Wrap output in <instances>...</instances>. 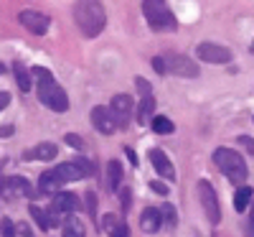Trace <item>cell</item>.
Returning a JSON list of instances; mask_svg holds the SVG:
<instances>
[{"mask_svg": "<svg viewBox=\"0 0 254 237\" xmlns=\"http://www.w3.org/2000/svg\"><path fill=\"white\" fill-rule=\"evenodd\" d=\"M153 69L165 77V61H163V56H155V59H153Z\"/></svg>", "mask_w": 254, "mask_h": 237, "instance_id": "obj_37", "label": "cell"}, {"mask_svg": "<svg viewBox=\"0 0 254 237\" xmlns=\"http://www.w3.org/2000/svg\"><path fill=\"white\" fill-rule=\"evenodd\" d=\"M61 186H64V184H61V179L56 176L54 168L44 171V174L38 176V194H51V197H54L56 191H61Z\"/></svg>", "mask_w": 254, "mask_h": 237, "instance_id": "obj_18", "label": "cell"}, {"mask_svg": "<svg viewBox=\"0 0 254 237\" xmlns=\"http://www.w3.org/2000/svg\"><path fill=\"white\" fill-rule=\"evenodd\" d=\"M64 140H66L71 148H76V150H81V148H84V140H81L76 133H66V135H64Z\"/></svg>", "mask_w": 254, "mask_h": 237, "instance_id": "obj_34", "label": "cell"}, {"mask_svg": "<svg viewBox=\"0 0 254 237\" xmlns=\"http://www.w3.org/2000/svg\"><path fill=\"white\" fill-rule=\"evenodd\" d=\"M13 74H15V84L20 92H28L33 87V74H31V69H26V64L20 59L13 61Z\"/></svg>", "mask_w": 254, "mask_h": 237, "instance_id": "obj_20", "label": "cell"}, {"mask_svg": "<svg viewBox=\"0 0 254 237\" xmlns=\"http://www.w3.org/2000/svg\"><path fill=\"white\" fill-rule=\"evenodd\" d=\"M142 15L147 20V26H150L153 31H158V33L178 28V20H176L173 10L168 8L165 0H142Z\"/></svg>", "mask_w": 254, "mask_h": 237, "instance_id": "obj_3", "label": "cell"}, {"mask_svg": "<svg viewBox=\"0 0 254 237\" xmlns=\"http://www.w3.org/2000/svg\"><path fill=\"white\" fill-rule=\"evenodd\" d=\"M33 189L28 184V179L23 176H0V197L5 199H23L31 197Z\"/></svg>", "mask_w": 254, "mask_h": 237, "instance_id": "obj_8", "label": "cell"}, {"mask_svg": "<svg viewBox=\"0 0 254 237\" xmlns=\"http://www.w3.org/2000/svg\"><path fill=\"white\" fill-rule=\"evenodd\" d=\"M84 199H87L89 217H92V220H97V194H94V191H87V197H84Z\"/></svg>", "mask_w": 254, "mask_h": 237, "instance_id": "obj_32", "label": "cell"}, {"mask_svg": "<svg viewBox=\"0 0 254 237\" xmlns=\"http://www.w3.org/2000/svg\"><path fill=\"white\" fill-rule=\"evenodd\" d=\"M196 194H198V202L203 207V214L208 217V222L219 225L221 222V204H219V197H216V189L211 186L206 179H201L196 184Z\"/></svg>", "mask_w": 254, "mask_h": 237, "instance_id": "obj_7", "label": "cell"}, {"mask_svg": "<svg viewBox=\"0 0 254 237\" xmlns=\"http://www.w3.org/2000/svg\"><path fill=\"white\" fill-rule=\"evenodd\" d=\"M249 51H252V54H254V41H252V46H249Z\"/></svg>", "mask_w": 254, "mask_h": 237, "instance_id": "obj_43", "label": "cell"}, {"mask_svg": "<svg viewBox=\"0 0 254 237\" xmlns=\"http://www.w3.org/2000/svg\"><path fill=\"white\" fill-rule=\"evenodd\" d=\"M38 100H41V105L54 110V113H66L69 110V95L56 82V77L49 79V82H38Z\"/></svg>", "mask_w": 254, "mask_h": 237, "instance_id": "obj_4", "label": "cell"}, {"mask_svg": "<svg viewBox=\"0 0 254 237\" xmlns=\"http://www.w3.org/2000/svg\"><path fill=\"white\" fill-rule=\"evenodd\" d=\"M18 20L26 31H31L33 36H46V31L51 28V18L46 13H38V10H20Z\"/></svg>", "mask_w": 254, "mask_h": 237, "instance_id": "obj_11", "label": "cell"}, {"mask_svg": "<svg viewBox=\"0 0 254 237\" xmlns=\"http://www.w3.org/2000/svg\"><path fill=\"white\" fill-rule=\"evenodd\" d=\"M153 113H155V97H153V95H147V97L140 100L137 110H135L137 122H140V125H147V120H153Z\"/></svg>", "mask_w": 254, "mask_h": 237, "instance_id": "obj_22", "label": "cell"}, {"mask_svg": "<svg viewBox=\"0 0 254 237\" xmlns=\"http://www.w3.org/2000/svg\"><path fill=\"white\" fill-rule=\"evenodd\" d=\"M28 214H31V220L38 225V230H51L54 227V220H51V212H46V209H41V207H36V204H31L28 207Z\"/></svg>", "mask_w": 254, "mask_h": 237, "instance_id": "obj_23", "label": "cell"}, {"mask_svg": "<svg viewBox=\"0 0 254 237\" xmlns=\"http://www.w3.org/2000/svg\"><path fill=\"white\" fill-rule=\"evenodd\" d=\"M211 161H214V166L221 171V174H224L231 184L242 186V184L249 179L247 161H244V156L239 153V150H234V148H226V145L216 148L214 156H211Z\"/></svg>", "mask_w": 254, "mask_h": 237, "instance_id": "obj_2", "label": "cell"}, {"mask_svg": "<svg viewBox=\"0 0 254 237\" xmlns=\"http://www.w3.org/2000/svg\"><path fill=\"white\" fill-rule=\"evenodd\" d=\"M160 227H163V214H160V209H158V207H145V209L140 212V230L147 232V235H155V232H160Z\"/></svg>", "mask_w": 254, "mask_h": 237, "instance_id": "obj_15", "label": "cell"}, {"mask_svg": "<svg viewBox=\"0 0 254 237\" xmlns=\"http://www.w3.org/2000/svg\"><path fill=\"white\" fill-rule=\"evenodd\" d=\"M160 214H163V225L168 227V230H176L178 227V212H176V207L171 204V202H163V207H160Z\"/></svg>", "mask_w": 254, "mask_h": 237, "instance_id": "obj_25", "label": "cell"}, {"mask_svg": "<svg viewBox=\"0 0 254 237\" xmlns=\"http://www.w3.org/2000/svg\"><path fill=\"white\" fill-rule=\"evenodd\" d=\"M165 61V74H173V77H183V79H196L201 74V67L196 64V59H188L186 54L178 51H168L163 56Z\"/></svg>", "mask_w": 254, "mask_h": 237, "instance_id": "obj_6", "label": "cell"}, {"mask_svg": "<svg viewBox=\"0 0 254 237\" xmlns=\"http://www.w3.org/2000/svg\"><path fill=\"white\" fill-rule=\"evenodd\" d=\"M147 161H150V166L158 171V176H160V179H165V181H176V166H173L171 158H168L165 150H160V148H150V150H147Z\"/></svg>", "mask_w": 254, "mask_h": 237, "instance_id": "obj_13", "label": "cell"}, {"mask_svg": "<svg viewBox=\"0 0 254 237\" xmlns=\"http://www.w3.org/2000/svg\"><path fill=\"white\" fill-rule=\"evenodd\" d=\"M61 237H87V227H84V222L79 217L66 214L61 222Z\"/></svg>", "mask_w": 254, "mask_h": 237, "instance_id": "obj_19", "label": "cell"}, {"mask_svg": "<svg viewBox=\"0 0 254 237\" xmlns=\"http://www.w3.org/2000/svg\"><path fill=\"white\" fill-rule=\"evenodd\" d=\"M18 232H20V235H26V237H31V227H28V225H20Z\"/></svg>", "mask_w": 254, "mask_h": 237, "instance_id": "obj_41", "label": "cell"}, {"mask_svg": "<svg viewBox=\"0 0 254 237\" xmlns=\"http://www.w3.org/2000/svg\"><path fill=\"white\" fill-rule=\"evenodd\" d=\"M74 23L81 31V36L97 38L104 26H107V10L102 0H76L74 3Z\"/></svg>", "mask_w": 254, "mask_h": 237, "instance_id": "obj_1", "label": "cell"}, {"mask_svg": "<svg viewBox=\"0 0 254 237\" xmlns=\"http://www.w3.org/2000/svg\"><path fill=\"white\" fill-rule=\"evenodd\" d=\"M0 74H5V64L3 61H0Z\"/></svg>", "mask_w": 254, "mask_h": 237, "instance_id": "obj_42", "label": "cell"}, {"mask_svg": "<svg viewBox=\"0 0 254 237\" xmlns=\"http://www.w3.org/2000/svg\"><path fill=\"white\" fill-rule=\"evenodd\" d=\"M0 237H18V227L10 217L0 220Z\"/></svg>", "mask_w": 254, "mask_h": 237, "instance_id": "obj_26", "label": "cell"}, {"mask_svg": "<svg viewBox=\"0 0 254 237\" xmlns=\"http://www.w3.org/2000/svg\"><path fill=\"white\" fill-rule=\"evenodd\" d=\"M79 207H81V202H79L76 194H71V191H56V194H54L51 209H54L56 214H74Z\"/></svg>", "mask_w": 254, "mask_h": 237, "instance_id": "obj_14", "label": "cell"}, {"mask_svg": "<svg viewBox=\"0 0 254 237\" xmlns=\"http://www.w3.org/2000/svg\"><path fill=\"white\" fill-rule=\"evenodd\" d=\"M237 143L244 148V153H247L249 158H254V138H252V135H239Z\"/></svg>", "mask_w": 254, "mask_h": 237, "instance_id": "obj_28", "label": "cell"}, {"mask_svg": "<svg viewBox=\"0 0 254 237\" xmlns=\"http://www.w3.org/2000/svg\"><path fill=\"white\" fill-rule=\"evenodd\" d=\"M252 202H254V189H252L249 184L237 186V194H234V209L242 214V212H247V209L252 207Z\"/></svg>", "mask_w": 254, "mask_h": 237, "instance_id": "obj_21", "label": "cell"}, {"mask_svg": "<svg viewBox=\"0 0 254 237\" xmlns=\"http://www.w3.org/2000/svg\"><path fill=\"white\" fill-rule=\"evenodd\" d=\"M247 237H254V202L249 207V222H247Z\"/></svg>", "mask_w": 254, "mask_h": 237, "instance_id": "obj_36", "label": "cell"}, {"mask_svg": "<svg viewBox=\"0 0 254 237\" xmlns=\"http://www.w3.org/2000/svg\"><path fill=\"white\" fill-rule=\"evenodd\" d=\"M117 225H120V220L115 217V214H104V217H102V225H99V227H102L104 232H110V235H112Z\"/></svg>", "mask_w": 254, "mask_h": 237, "instance_id": "obj_30", "label": "cell"}, {"mask_svg": "<svg viewBox=\"0 0 254 237\" xmlns=\"http://www.w3.org/2000/svg\"><path fill=\"white\" fill-rule=\"evenodd\" d=\"M150 189L158 194V197H165L168 199V194H171V189H168V184H163V181H150Z\"/></svg>", "mask_w": 254, "mask_h": 237, "instance_id": "obj_33", "label": "cell"}, {"mask_svg": "<svg viewBox=\"0 0 254 237\" xmlns=\"http://www.w3.org/2000/svg\"><path fill=\"white\" fill-rule=\"evenodd\" d=\"M122 163L117 161V158H110L107 161V171H104V189H107L110 194H115V191H120L122 189Z\"/></svg>", "mask_w": 254, "mask_h": 237, "instance_id": "obj_16", "label": "cell"}, {"mask_svg": "<svg viewBox=\"0 0 254 237\" xmlns=\"http://www.w3.org/2000/svg\"><path fill=\"white\" fill-rule=\"evenodd\" d=\"M117 194H120V207H122V212L127 214V212H130V207H132V191L127 189V186H122Z\"/></svg>", "mask_w": 254, "mask_h": 237, "instance_id": "obj_27", "label": "cell"}, {"mask_svg": "<svg viewBox=\"0 0 254 237\" xmlns=\"http://www.w3.org/2000/svg\"><path fill=\"white\" fill-rule=\"evenodd\" d=\"M8 105H10V95L8 92H0V113H3Z\"/></svg>", "mask_w": 254, "mask_h": 237, "instance_id": "obj_39", "label": "cell"}, {"mask_svg": "<svg viewBox=\"0 0 254 237\" xmlns=\"http://www.w3.org/2000/svg\"><path fill=\"white\" fill-rule=\"evenodd\" d=\"M135 87H137L140 97H147V95H153V87H150V82H147L145 77H135Z\"/></svg>", "mask_w": 254, "mask_h": 237, "instance_id": "obj_29", "label": "cell"}, {"mask_svg": "<svg viewBox=\"0 0 254 237\" xmlns=\"http://www.w3.org/2000/svg\"><path fill=\"white\" fill-rule=\"evenodd\" d=\"M31 74H33L38 82H49V79H54V72L46 69V67H31Z\"/></svg>", "mask_w": 254, "mask_h": 237, "instance_id": "obj_31", "label": "cell"}, {"mask_svg": "<svg viewBox=\"0 0 254 237\" xmlns=\"http://www.w3.org/2000/svg\"><path fill=\"white\" fill-rule=\"evenodd\" d=\"M89 120L94 125V130L102 133V135H112L117 130V122H115V115L107 105H97L92 107V113H89Z\"/></svg>", "mask_w": 254, "mask_h": 237, "instance_id": "obj_12", "label": "cell"}, {"mask_svg": "<svg viewBox=\"0 0 254 237\" xmlns=\"http://www.w3.org/2000/svg\"><path fill=\"white\" fill-rule=\"evenodd\" d=\"M110 237H130V225H127V222H120Z\"/></svg>", "mask_w": 254, "mask_h": 237, "instance_id": "obj_35", "label": "cell"}, {"mask_svg": "<svg viewBox=\"0 0 254 237\" xmlns=\"http://www.w3.org/2000/svg\"><path fill=\"white\" fill-rule=\"evenodd\" d=\"M150 127H153V133H158V135H171V133L176 130L173 120L168 118V115H153V120H150Z\"/></svg>", "mask_w": 254, "mask_h": 237, "instance_id": "obj_24", "label": "cell"}, {"mask_svg": "<svg viewBox=\"0 0 254 237\" xmlns=\"http://www.w3.org/2000/svg\"><path fill=\"white\" fill-rule=\"evenodd\" d=\"M54 171H56V176L61 179V184H74V181H81V179L92 176L94 174V163L89 158L79 156V158H71L66 163L54 166Z\"/></svg>", "mask_w": 254, "mask_h": 237, "instance_id": "obj_5", "label": "cell"}, {"mask_svg": "<svg viewBox=\"0 0 254 237\" xmlns=\"http://www.w3.org/2000/svg\"><path fill=\"white\" fill-rule=\"evenodd\" d=\"M59 156L56 143H38L31 150H23V161H54Z\"/></svg>", "mask_w": 254, "mask_h": 237, "instance_id": "obj_17", "label": "cell"}, {"mask_svg": "<svg viewBox=\"0 0 254 237\" xmlns=\"http://www.w3.org/2000/svg\"><path fill=\"white\" fill-rule=\"evenodd\" d=\"M196 59L208 61V64H229L234 59V51L221 46V44H211V41H203V44L196 46Z\"/></svg>", "mask_w": 254, "mask_h": 237, "instance_id": "obj_9", "label": "cell"}, {"mask_svg": "<svg viewBox=\"0 0 254 237\" xmlns=\"http://www.w3.org/2000/svg\"><path fill=\"white\" fill-rule=\"evenodd\" d=\"M110 110H112V115H115L117 127H127V125H130V118L135 115V102H132L130 95L120 92V95H115V97L110 100Z\"/></svg>", "mask_w": 254, "mask_h": 237, "instance_id": "obj_10", "label": "cell"}, {"mask_svg": "<svg viewBox=\"0 0 254 237\" xmlns=\"http://www.w3.org/2000/svg\"><path fill=\"white\" fill-rule=\"evenodd\" d=\"M15 127L13 125H0V138H10Z\"/></svg>", "mask_w": 254, "mask_h": 237, "instance_id": "obj_38", "label": "cell"}, {"mask_svg": "<svg viewBox=\"0 0 254 237\" xmlns=\"http://www.w3.org/2000/svg\"><path fill=\"white\" fill-rule=\"evenodd\" d=\"M125 153H127V158H130V163H132V166H137V163H140V161H137V156H135V150H132V148H127V145H125Z\"/></svg>", "mask_w": 254, "mask_h": 237, "instance_id": "obj_40", "label": "cell"}]
</instances>
